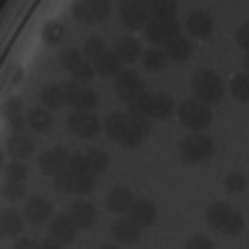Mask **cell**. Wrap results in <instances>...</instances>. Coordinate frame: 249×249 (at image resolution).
Listing matches in <instances>:
<instances>
[{
    "instance_id": "obj_1",
    "label": "cell",
    "mask_w": 249,
    "mask_h": 249,
    "mask_svg": "<svg viewBox=\"0 0 249 249\" xmlns=\"http://www.w3.org/2000/svg\"><path fill=\"white\" fill-rule=\"evenodd\" d=\"M192 92L207 105H217L224 97V82L214 70H197L192 75Z\"/></svg>"
},
{
    "instance_id": "obj_2",
    "label": "cell",
    "mask_w": 249,
    "mask_h": 249,
    "mask_svg": "<svg viewBox=\"0 0 249 249\" xmlns=\"http://www.w3.org/2000/svg\"><path fill=\"white\" fill-rule=\"evenodd\" d=\"M177 117L190 132H204L212 122V110L202 100H184L177 107Z\"/></svg>"
},
{
    "instance_id": "obj_3",
    "label": "cell",
    "mask_w": 249,
    "mask_h": 249,
    "mask_svg": "<svg viewBox=\"0 0 249 249\" xmlns=\"http://www.w3.org/2000/svg\"><path fill=\"white\" fill-rule=\"evenodd\" d=\"M214 155V140L202 132H195L179 142V160L184 164H202Z\"/></svg>"
},
{
    "instance_id": "obj_4",
    "label": "cell",
    "mask_w": 249,
    "mask_h": 249,
    "mask_svg": "<svg viewBox=\"0 0 249 249\" xmlns=\"http://www.w3.org/2000/svg\"><path fill=\"white\" fill-rule=\"evenodd\" d=\"M142 33H144V40H150L152 45H167L170 40L179 37L182 25L175 18H152V20H147V25L142 28Z\"/></svg>"
},
{
    "instance_id": "obj_5",
    "label": "cell",
    "mask_w": 249,
    "mask_h": 249,
    "mask_svg": "<svg viewBox=\"0 0 249 249\" xmlns=\"http://www.w3.org/2000/svg\"><path fill=\"white\" fill-rule=\"evenodd\" d=\"M120 20L127 30H142L150 20V10L142 5V0H117Z\"/></svg>"
},
{
    "instance_id": "obj_6",
    "label": "cell",
    "mask_w": 249,
    "mask_h": 249,
    "mask_svg": "<svg viewBox=\"0 0 249 249\" xmlns=\"http://www.w3.org/2000/svg\"><path fill=\"white\" fill-rule=\"evenodd\" d=\"M68 130L72 135H77V137L90 140V137H95L102 130V124H100V120L95 117L92 110H75L68 117Z\"/></svg>"
},
{
    "instance_id": "obj_7",
    "label": "cell",
    "mask_w": 249,
    "mask_h": 249,
    "mask_svg": "<svg viewBox=\"0 0 249 249\" xmlns=\"http://www.w3.org/2000/svg\"><path fill=\"white\" fill-rule=\"evenodd\" d=\"M65 92H68V105H72L75 110H95L97 107V92L90 85H82L77 80L65 82Z\"/></svg>"
},
{
    "instance_id": "obj_8",
    "label": "cell",
    "mask_w": 249,
    "mask_h": 249,
    "mask_svg": "<svg viewBox=\"0 0 249 249\" xmlns=\"http://www.w3.org/2000/svg\"><path fill=\"white\" fill-rule=\"evenodd\" d=\"M142 92H144V82L135 70H122L115 75V95L122 102H132Z\"/></svg>"
},
{
    "instance_id": "obj_9",
    "label": "cell",
    "mask_w": 249,
    "mask_h": 249,
    "mask_svg": "<svg viewBox=\"0 0 249 249\" xmlns=\"http://www.w3.org/2000/svg\"><path fill=\"white\" fill-rule=\"evenodd\" d=\"M75 230L77 227L70 222L68 214H55L48 230V247H68L75 239Z\"/></svg>"
},
{
    "instance_id": "obj_10",
    "label": "cell",
    "mask_w": 249,
    "mask_h": 249,
    "mask_svg": "<svg viewBox=\"0 0 249 249\" xmlns=\"http://www.w3.org/2000/svg\"><path fill=\"white\" fill-rule=\"evenodd\" d=\"M68 162H70V155H68V150H62V147L48 150V152L40 155V160H37L40 172L48 175V177H55L60 170H65V167H68Z\"/></svg>"
},
{
    "instance_id": "obj_11",
    "label": "cell",
    "mask_w": 249,
    "mask_h": 249,
    "mask_svg": "<svg viewBox=\"0 0 249 249\" xmlns=\"http://www.w3.org/2000/svg\"><path fill=\"white\" fill-rule=\"evenodd\" d=\"M68 217L77 230H90V227L95 224V219H97V210L90 202H75V204H70Z\"/></svg>"
},
{
    "instance_id": "obj_12",
    "label": "cell",
    "mask_w": 249,
    "mask_h": 249,
    "mask_svg": "<svg viewBox=\"0 0 249 249\" xmlns=\"http://www.w3.org/2000/svg\"><path fill=\"white\" fill-rule=\"evenodd\" d=\"M25 219L30 222V224H45L48 219H50V214H53V207H50V202L48 199H43V197H30V199H25Z\"/></svg>"
},
{
    "instance_id": "obj_13",
    "label": "cell",
    "mask_w": 249,
    "mask_h": 249,
    "mask_svg": "<svg viewBox=\"0 0 249 249\" xmlns=\"http://www.w3.org/2000/svg\"><path fill=\"white\" fill-rule=\"evenodd\" d=\"M28 124H30V130L37 132V135L50 132V130H53V124H55V120H53V110L45 107V105L30 107V110H28Z\"/></svg>"
},
{
    "instance_id": "obj_14",
    "label": "cell",
    "mask_w": 249,
    "mask_h": 249,
    "mask_svg": "<svg viewBox=\"0 0 249 249\" xmlns=\"http://www.w3.org/2000/svg\"><path fill=\"white\" fill-rule=\"evenodd\" d=\"M132 202H135V195L127 190V187H115V190L105 197V207H107L110 212H115V214L130 212Z\"/></svg>"
},
{
    "instance_id": "obj_15",
    "label": "cell",
    "mask_w": 249,
    "mask_h": 249,
    "mask_svg": "<svg viewBox=\"0 0 249 249\" xmlns=\"http://www.w3.org/2000/svg\"><path fill=\"white\" fill-rule=\"evenodd\" d=\"M112 237L120 244H137L140 242V224L135 219H115L112 222Z\"/></svg>"
},
{
    "instance_id": "obj_16",
    "label": "cell",
    "mask_w": 249,
    "mask_h": 249,
    "mask_svg": "<svg viewBox=\"0 0 249 249\" xmlns=\"http://www.w3.org/2000/svg\"><path fill=\"white\" fill-rule=\"evenodd\" d=\"M102 130H105V135L115 142H120L124 137V132L130 130V115L124 112H112L105 117V122H102Z\"/></svg>"
},
{
    "instance_id": "obj_17",
    "label": "cell",
    "mask_w": 249,
    "mask_h": 249,
    "mask_svg": "<svg viewBox=\"0 0 249 249\" xmlns=\"http://www.w3.org/2000/svg\"><path fill=\"white\" fill-rule=\"evenodd\" d=\"M130 219H135L140 227H152L157 222V210L150 199H135L130 207Z\"/></svg>"
},
{
    "instance_id": "obj_18",
    "label": "cell",
    "mask_w": 249,
    "mask_h": 249,
    "mask_svg": "<svg viewBox=\"0 0 249 249\" xmlns=\"http://www.w3.org/2000/svg\"><path fill=\"white\" fill-rule=\"evenodd\" d=\"M120 60H122V65H132L135 60L142 57V50H140V43L132 37V35H124L120 37L117 43H115V50H112Z\"/></svg>"
},
{
    "instance_id": "obj_19",
    "label": "cell",
    "mask_w": 249,
    "mask_h": 249,
    "mask_svg": "<svg viewBox=\"0 0 249 249\" xmlns=\"http://www.w3.org/2000/svg\"><path fill=\"white\" fill-rule=\"evenodd\" d=\"M187 30H190L192 37H210L212 30H214V20L210 18V13L197 10L187 18Z\"/></svg>"
},
{
    "instance_id": "obj_20",
    "label": "cell",
    "mask_w": 249,
    "mask_h": 249,
    "mask_svg": "<svg viewBox=\"0 0 249 249\" xmlns=\"http://www.w3.org/2000/svg\"><path fill=\"white\" fill-rule=\"evenodd\" d=\"M232 212H234V210H232L230 204H224V202H212L210 207H207V224H210V230L222 232Z\"/></svg>"
},
{
    "instance_id": "obj_21",
    "label": "cell",
    "mask_w": 249,
    "mask_h": 249,
    "mask_svg": "<svg viewBox=\"0 0 249 249\" xmlns=\"http://www.w3.org/2000/svg\"><path fill=\"white\" fill-rule=\"evenodd\" d=\"M40 100H43V105L50 107L53 112L65 107L68 105V92H65V85H45L43 92H40Z\"/></svg>"
},
{
    "instance_id": "obj_22",
    "label": "cell",
    "mask_w": 249,
    "mask_h": 249,
    "mask_svg": "<svg viewBox=\"0 0 249 249\" xmlns=\"http://www.w3.org/2000/svg\"><path fill=\"white\" fill-rule=\"evenodd\" d=\"M175 110V102L167 92H155L150 102V117L152 120H167Z\"/></svg>"
},
{
    "instance_id": "obj_23",
    "label": "cell",
    "mask_w": 249,
    "mask_h": 249,
    "mask_svg": "<svg viewBox=\"0 0 249 249\" xmlns=\"http://www.w3.org/2000/svg\"><path fill=\"white\" fill-rule=\"evenodd\" d=\"M95 72L102 75V77H115L117 72H122V60L115 53L107 50L100 60H95Z\"/></svg>"
},
{
    "instance_id": "obj_24",
    "label": "cell",
    "mask_w": 249,
    "mask_h": 249,
    "mask_svg": "<svg viewBox=\"0 0 249 249\" xmlns=\"http://www.w3.org/2000/svg\"><path fill=\"white\" fill-rule=\"evenodd\" d=\"M164 53H167V57L172 60V62H184L187 57L192 55V45H190V40L187 37H175V40H170L167 45H164Z\"/></svg>"
},
{
    "instance_id": "obj_25",
    "label": "cell",
    "mask_w": 249,
    "mask_h": 249,
    "mask_svg": "<svg viewBox=\"0 0 249 249\" xmlns=\"http://www.w3.org/2000/svg\"><path fill=\"white\" fill-rule=\"evenodd\" d=\"M8 152H10V157L13 160H25V157H30V152H33V140L23 132V135H13L10 140H8Z\"/></svg>"
},
{
    "instance_id": "obj_26",
    "label": "cell",
    "mask_w": 249,
    "mask_h": 249,
    "mask_svg": "<svg viewBox=\"0 0 249 249\" xmlns=\"http://www.w3.org/2000/svg\"><path fill=\"white\" fill-rule=\"evenodd\" d=\"M0 227H3L5 237L20 234V230H23V214L18 210H3V214H0Z\"/></svg>"
},
{
    "instance_id": "obj_27",
    "label": "cell",
    "mask_w": 249,
    "mask_h": 249,
    "mask_svg": "<svg viewBox=\"0 0 249 249\" xmlns=\"http://www.w3.org/2000/svg\"><path fill=\"white\" fill-rule=\"evenodd\" d=\"M167 53L164 50H160V48H147L142 53V65L147 68L150 72H157V70H162L164 65H167Z\"/></svg>"
},
{
    "instance_id": "obj_28",
    "label": "cell",
    "mask_w": 249,
    "mask_h": 249,
    "mask_svg": "<svg viewBox=\"0 0 249 249\" xmlns=\"http://www.w3.org/2000/svg\"><path fill=\"white\" fill-rule=\"evenodd\" d=\"M85 155H88V167H90V172H95V175L107 172V167H110V157H107V152H105V150H100V147H90Z\"/></svg>"
},
{
    "instance_id": "obj_29",
    "label": "cell",
    "mask_w": 249,
    "mask_h": 249,
    "mask_svg": "<svg viewBox=\"0 0 249 249\" xmlns=\"http://www.w3.org/2000/svg\"><path fill=\"white\" fill-rule=\"evenodd\" d=\"M55 190L57 192H65V195H75V187H77V172L75 170H70V167H65V170H60L57 175H55Z\"/></svg>"
},
{
    "instance_id": "obj_30",
    "label": "cell",
    "mask_w": 249,
    "mask_h": 249,
    "mask_svg": "<svg viewBox=\"0 0 249 249\" xmlns=\"http://www.w3.org/2000/svg\"><path fill=\"white\" fill-rule=\"evenodd\" d=\"M230 92H232L234 100H239V102H249V70H247V72H239V75L232 77Z\"/></svg>"
},
{
    "instance_id": "obj_31",
    "label": "cell",
    "mask_w": 249,
    "mask_h": 249,
    "mask_svg": "<svg viewBox=\"0 0 249 249\" xmlns=\"http://www.w3.org/2000/svg\"><path fill=\"white\" fill-rule=\"evenodd\" d=\"M85 5L90 10V20H92V23H102V20H107L110 13H112L110 0H85Z\"/></svg>"
},
{
    "instance_id": "obj_32",
    "label": "cell",
    "mask_w": 249,
    "mask_h": 249,
    "mask_svg": "<svg viewBox=\"0 0 249 249\" xmlns=\"http://www.w3.org/2000/svg\"><path fill=\"white\" fill-rule=\"evenodd\" d=\"M177 8H179L177 0H152L150 18H175Z\"/></svg>"
},
{
    "instance_id": "obj_33",
    "label": "cell",
    "mask_w": 249,
    "mask_h": 249,
    "mask_svg": "<svg viewBox=\"0 0 249 249\" xmlns=\"http://www.w3.org/2000/svg\"><path fill=\"white\" fill-rule=\"evenodd\" d=\"M107 53V45H105V40L102 37H88L85 40V45H82V55H85L88 60H100L102 55Z\"/></svg>"
},
{
    "instance_id": "obj_34",
    "label": "cell",
    "mask_w": 249,
    "mask_h": 249,
    "mask_svg": "<svg viewBox=\"0 0 249 249\" xmlns=\"http://www.w3.org/2000/svg\"><path fill=\"white\" fill-rule=\"evenodd\" d=\"M57 60H60V68H65V70L72 72L82 62V50H77V48H62L60 55H57Z\"/></svg>"
},
{
    "instance_id": "obj_35",
    "label": "cell",
    "mask_w": 249,
    "mask_h": 249,
    "mask_svg": "<svg viewBox=\"0 0 249 249\" xmlns=\"http://www.w3.org/2000/svg\"><path fill=\"white\" fill-rule=\"evenodd\" d=\"M150 102H152V95L144 90L142 95H137L132 102H127V107H130V115H147L150 117Z\"/></svg>"
},
{
    "instance_id": "obj_36",
    "label": "cell",
    "mask_w": 249,
    "mask_h": 249,
    "mask_svg": "<svg viewBox=\"0 0 249 249\" xmlns=\"http://www.w3.org/2000/svg\"><path fill=\"white\" fill-rule=\"evenodd\" d=\"M62 37H65V25H62V23H48V25L43 28V43L57 45Z\"/></svg>"
},
{
    "instance_id": "obj_37",
    "label": "cell",
    "mask_w": 249,
    "mask_h": 249,
    "mask_svg": "<svg viewBox=\"0 0 249 249\" xmlns=\"http://www.w3.org/2000/svg\"><path fill=\"white\" fill-rule=\"evenodd\" d=\"M147 137H150L147 132H142L140 127H135V124H130V130L124 132V137L120 140V144H122V147H140V144H142L144 140H147Z\"/></svg>"
},
{
    "instance_id": "obj_38",
    "label": "cell",
    "mask_w": 249,
    "mask_h": 249,
    "mask_svg": "<svg viewBox=\"0 0 249 249\" xmlns=\"http://www.w3.org/2000/svg\"><path fill=\"white\" fill-rule=\"evenodd\" d=\"M97 175L95 172H77V187H75V195H90L95 187H97Z\"/></svg>"
},
{
    "instance_id": "obj_39",
    "label": "cell",
    "mask_w": 249,
    "mask_h": 249,
    "mask_svg": "<svg viewBox=\"0 0 249 249\" xmlns=\"http://www.w3.org/2000/svg\"><path fill=\"white\" fill-rule=\"evenodd\" d=\"M242 232H244V217H242L239 212H232L230 219H227V224H224L222 234H227V237H237V234H242Z\"/></svg>"
},
{
    "instance_id": "obj_40",
    "label": "cell",
    "mask_w": 249,
    "mask_h": 249,
    "mask_svg": "<svg viewBox=\"0 0 249 249\" xmlns=\"http://www.w3.org/2000/svg\"><path fill=\"white\" fill-rule=\"evenodd\" d=\"M3 195H5V199H10V202H18V199H25V184L23 182H13V179H8L5 182V187H3Z\"/></svg>"
},
{
    "instance_id": "obj_41",
    "label": "cell",
    "mask_w": 249,
    "mask_h": 249,
    "mask_svg": "<svg viewBox=\"0 0 249 249\" xmlns=\"http://www.w3.org/2000/svg\"><path fill=\"white\" fill-rule=\"evenodd\" d=\"M244 187H247V179H244L242 172H230L224 177V190L227 192H242Z\"/></svg>"
},
{
    "instance_id": "obj_42",
    "label": "cell",
    "mask_w": 249,
    "mask_h": 249,
    "mask_svg": "<svg viewBox=\"0 0 249 249\" xmlns=\"http://www.w3.org/2000/svg\"><path fill=\"white\" fill-rule=\"evenodd\" d=\"M70 75H72V80L82 82V85H88V82L92 80V75H95V68H92V65H88V62H80V65H77Z\"/></svg>"
},
{
    "instance_id": "obj_43",
    "label": "cell",
    "mask_w": 249,
    "mask_h": 249,
    "mask_svg": "<svg viewBox=\"0 0 249 249\" xmlns=\"http://www.w3.org/2000/svg\"><path fill=\"white\" fill-rule=\"evenodd\" d=\"M68 167L75 170V172H90V167H88V155H85V152H72Z\"/></svg>"
},
{
    "instance_id": "obj_44",
    "label": "cell",
    "mask_w": 249,
    "mask_h": 249,
    "mask_svg": "<svg viewBox=\"0 0 249 249\" xmlns=\"http://www.w3.org/2000/svg\"><path fill=\"white\" fill-rule=\"evenodd\" d=\"M5 177H8V179H13V182H25V177H28L25 164H20V162H13V164H8Z\"/></svg>"
},
{
    "instance_id": "obj_45",
    "label": "cell",
    "mask_w": 249,
    "mask_h": 249,
    "mask_svg": "<svg viewBox=\"0 0 249 249\" xmlns=\"http://www.w3.org/2000/svg\"><path fill=\"white\" fill-rule=\"evenodd\" d=\"M72 18L77 20V23H92L90 20V10H88V5H85V0H80V3H75L72 5Z\"/></svg>"
},
{
    "instance_id": "obj_46",
    "label": "cell",
    "mask_w": 249,
    "mask_h": 249,
    "mask_svg": "<svg viewBox=\"0 0 249 249\" xmlns=\"http://www.w3.org/2000/svg\"><path fill=\"white\" fill-rule=\"evenodd\" d=\"M8 122H10V127H13V132L15 135H23L25 130H30V124H28V115L23 117V115H13V117H8Z\"/></svg>"
},
{
    "instance_id": "obj_47",
    "label": "cell",
    "mask_w": 249,
    "mask_h": 249,
    "mask_svg": "<svg viewBox=\"0 0 249 249\" xmlns=\"http://www.w3.org/2000/svg\"><path fill=\"white\" fill-rule=\"evenodd\" d=\"M187 249H212V239H207V237H192V239H187L184 242Z\"/></svg>"
},
{
    "instance_id": "obj_48",
    "label": "cell",
    "mask_w": 249,
    "mask_h": 249,
    "mask_svg": "<svg viewBox=\"0 0 249 249\" xmlns=\"http://www.w3.org/2000/svg\"><path fill=\"white\" fill-rule=\"evenodd\" d=\"M237 45L249 50V23H244L239 30H237Z\"/></svg>"
},
{
    "instance_id": "obj_49",
    "label": "cell",
    "mask_w": 249,
    "mask_h": 249,
    "mask_svg": "<svg viewBox=\"0 0 249 249\" xmlns=\"http://www.w3.org/2000/svg\"><path fill=\"white\" fill-rule=\"evenodd\" d=\"M20 107H23L20 97H10V100L5 102V115H8V117H13V115H18V112H20Z\"/></svg>"
},
{
    "instance_id": "obj_50",
    "label": "cell",
    "mask_w": 249,
    "mask_h": 249,
    "mask_svg": "<svg viewBox=\"0 0 249 249\" xmlns=\"http://www.w3.org/2000/svg\"><path fill=\"white\" fill-rule=\"evenodd\" d=\"M20 77H23V70H20V68H13V70H10V82H13V85H18Z\"/></svg>"
},
{
    "instance_id": "obj_51",
    "label": "cell",
    "mask_w": 249,
    "mask_h": 249,
    "mask_svg": "<svg viewBox=\"0 0 249 249\" xmlns=\"http://www.w3.org/2000/svg\"><path fill=\"white\" fill-rule=\"evenodd\" d=\"M15 247H18V249H28V247L33 249V247H35V242H33V239H20Z\"/></svg>"
},
{
    "instance_id": "obj_52",
    "label": "cell",
    "mask_w": 249,
    "mask_h": 249,
    "mask_svg": "<svg viewBox=\"0 0 249 249\" xmlns=\"http://www.w3.org/2000/svg\"><path fill=\"white\" fill-rule=\"evenodd\" d=\"M244 68L249 70V50H247V55H244Z\"/></svg>"
},
{
    "instance_id": "obj_53",
    "label": "cell",
    "mask_w": 249,
    "mask_h": 249,
    "mask_svg": "<svg viewBox=\"0 0 249 249\" xmlns=\"http://www.w3.org/2000/svg\"><path fill=\"white\" fill-rule=\"evenodd\" d=\"M142 5H144V8L150 10V5H152V0H142Z\"/></svg>"
}]
</instances>
